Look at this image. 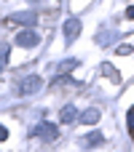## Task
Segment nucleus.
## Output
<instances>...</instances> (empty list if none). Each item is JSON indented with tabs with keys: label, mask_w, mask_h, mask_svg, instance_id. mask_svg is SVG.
<instances>
[{
	"label": "nucleus",
	"mask_w": 134,
	"mask_h": 152,
	"mask_svg": "<svg viewBox=\"0 0 134 152\" xmlns=\"http://www.w3.org/2000/svg\"><path fill=\"white\" fill-rule=\"evenodd\" d=\"M0 69H3V64H0Z\"/></svg>",
	"instance_id": "f3484780"
},
{
	"label": "nucleus",
	"mask_w": 134,
	"mask_h": 152,
	"mask_svg": "<svg viewBox=\"0 0 134 152\" xmlns=\"http://www.w3.org/2000/svg\"><path fill=\"white\" fill-rule=\"evenodd\" d=\"M115 37V29H102L99 35H97V40L102 43V45H107V40H113Z\"/></svg>",
	"instance_id": "6e6552de"
},
{
	"label": "nucleus",
	"mask_w": 134,
	"mask_h": 152,
	"mask_svg": "<svg viewBox=\"0 0 134 152\" xmlns=\"http://www.w3.org/2000/svg\"><path fill=\"white\" fill-rule=\"evenodd\" d=\"M75 64H78V61H75V59H73V61H70V59H67V61H62V64H59V72H70V69H73V67H75Z\"/></svg>",
	"instance_id": "f8f14e48"
},
{
	"label": "nucleus",
	"mask_w": 134,
	"mask_h": 152,
	"mask_svg": "<svg viewBox=\"0 0 134 152\" xmlns=\"http://www.w3.org/2000/svg\"><path fill=\"white\" fill-rule=\"evenodd\" d=\"M132 51H134V45H129V43H126V45H118V48H115V53H118V56H129Z\"/></svg>",
	"instance_id": "9b49d317"
},
{
	"label": "nucleus",
	"mask_w": 134,
	"mask_h": 152,
	"mask_svg": "<svg viewBox=\"0 0 134 152\" xmlns=\"http://www.w3.org/2000/svg\"><path fill=\"white\" fill-rule=\"evenodd\" d=\"M97 120H99V110H97V107H89V110L81 115V123H86V126H94Z\"/></svg>",
	"instance_id": "423d86ee"
},
{
	"label": "nucleus",
	"mask_w": 134,
	"mask_h": 152,
	"mask_svg": "<svg viewBox=\"0 0 134 152\" xmlns=\"http://www.w3.org/2000/svg\"><path fill=\"white\" fill-rule=\"evenodd\" d=\"M3 139H8V131H5V128L0 126V142H3Z\"/></svg>",
	"instance_id": "2eb2a0df"
},
{
	"label": "nucleus",
	"mask_w": 134,
	"mask_h": 152,
	"mask_svg": "<svg viewBox=\"0 0 134 152\" xmlns=\"http://www.w3.org/2000/svg\"><path fill=\"white\" fill-rule=\"evenodd\" d=\"M40 88H43V80H40L38 75H30V77H24V80L19 83L16 94H21V96H30V94H38Z\"/></svg>",
	"instance_id": "f257e3e1"
},
{
	"label": "nucleus",
	"mask_w": 134,
	"mask_h": 152,
	"mask_svg": "<svg viewBox=\"0 0 134 152\" xmlns=\"http://www.w3.org/2000/svg\"><path fill=\"white\" fill-rule=\"evenodd\" d=\"M129 131H132V136H134V110L129 112Z\"/></svg>",
	"instance_id": "ddd939ff"
},
{
	"label": "nucleus",
	"mask_w": 134,
	"mask_h": 152,
	"mask_svg": "<svg viewBox=\"0 0 134 152\" xmlns=\"http://www.w3.org/2000/svg\"><path fill=\"white\" fill-rule=\"evenodd\" d=\"M38 40H40V37H38V32H35V29H21V32L16 35V43H19L21 48H35V45H38Z\"/></svg>",
	"instance_id": "7ed1b4c3"
},
{
	"label": "nucleus",
	"mask_w": 134,
	"mask_h": 152,
	"mask_svg": "<svg viewBox=\"0 0 134 152\" xmlns=\"http://www.w3.org/2000/svg\"><path fill=\"white\" fill-rule=\"evenodd\" d=\"M8 53H11L8 43H0V64H5V61H8Z\"/></svg>",
	"instance_id": "9d476101"
},
{
	"label": "nucleus",
	"mask_w": 134,
	"mask_h": 152,
	"mask_svg": "<svg viewBox=\"0 0 134 152\" xmlns=\"http://www.w3.org/2000/svg\"><path fill=\"white\" fill-rule=\"evenodd\" d=\"M32 134H35L38 139H43V142H54V139L59 136V131H56L54 126H48V123H40V126H38Z\"/></svg>",
	"instance_id": "39448f33"
},
{
	"label": "nucleus",
	"mask_w": 134,
	"mask_h": 152,
	"mask_svg": "<svg viewBox=\"0 0 134 152\" xmlns=\"http://www.w3.org/2000/svg\"><path fill=\"white\" fill-rule=\"evenodd\" d=\"M126 19H132V21H134V5H129V8H126Z\"/></svg>",
	"instance_id": "4468645a"
},
{
	"label": "nucleus",
	"mask_w": 134,
	"mask_h": 152,
	"mask_svg": "<svg viewBox=\"0 0 134 152\" xmlns=\"http://www.w3.org/2000/svg\"><path fill=\"white\" fill-rule=\"evenodd\" d=\"M78 35H81V21H78L75 16H70V19L64 21V40H67V43H73Z\"/></svg>",
	"instance_id": "20e7f679"
},
{
	"label": "nucleus",
	"mask_w": 134,
	"mask_h": 152,
	"mask_svg": "<svg viewBox=\"0 0 134 152\" xmlns=\"http://www.w3.org/2000/svg\"><path fill=\"white\" fill-rule=\"evenodd\" d=\"M83 144H86V147H91V144H102V134H97V131H94V134L83 136Z\"/></svg>",
	"instance_id": "1a4fd4ad"
},
{
	"label": "nucleus",
	"mask_w": 134,
	"mask_h": 152,
	"mask_svg": "<svg viewBox=\"0 0 134 152\" xmlns=\"http://www.w3.org/2000/svg\"><path fill=\"white\" fill-rule=\"evenodd\" d=\"M59 120H62V123H75V120H78V110H75V107H64L62 115H59Z\"/></svg>",
	"instance_id": "0eeeda50"
},
{
	"label": "nucleus",
	"mask_w": 134,
	"mask_h": 152,
	"mask_svg": "<svg viewBox=\"0 0 134 152\" xmlns=\"http://www.w3.org/2000/svg\"><path fill=\"white\" fill-rule=\"evenodd\" d=\"M8 21H13V24H24V27H32V24L38 21V13H35V11H19V13H11Z\"/></svg>",
	"instance_id": "f03ea898"
},
{
	"label": "nucleus",
	"mask_w": 134,
	"mask_h": 152,
	"mask_svg": "<svg viewBox=\"0 0 134 152\" xmlns=\"http://www.w3.org/2000/svg\"><path fill=\"white\" fill-rule=\"evenodd\" d=\"M32 3H40V0H32Z\"/></svg>",
	"instance_id": "dca6fc26"
}]
</instances>
